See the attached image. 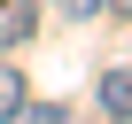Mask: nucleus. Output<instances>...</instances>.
Wrapping results in <instances>:
<instances>
[{"label": "nucleus", "mask_w": 132, "mask_h": 124, "mask_svg": "<svg viewBox=\"0 0 132 124\" xmlns=\"http://www.w3.org/2000/svg\"><path fill=\"white\" fill-rule=\"evenodd\" d=\"M93 101H101V116L132 124V62H109V70L93 78Z\"/></svg>", "instance_id": "obj_1"}, {"label": "nucleus", "mask_w": 132, "mask_h": 124, "mask_svg": "<svg viewBox=\"0 0 132 124\" xmlns=\"http://www.w3.org/2000/svg\"><path fill=\"white\" fill-rule=\"evenodd\" d=\"M31 31H39V0H0V54L23 47Z\"/></svg>", "instance_id": "obj_2"}, {"label": "nucleus", "mask_w": 132, "mask_h": 124, "mask_svg": "<svg viewBox=\"0 0 132 124\" xmlns=\"http://www.w3.org/2000/svg\"><path fill=\"white\" fill-rule=\"evenodd\" d=\"M0 124H70V109H62V101H16Z\"/></svg>", "instance_id": "obj_3"}, {"label": "nucleus", "mask_w": 132, "mask_h": 124, "mask_svg": "<svg viewBox=\"0 0 132 124\" xmlns=\"http://www.w3.org/2000/svg\"><path fill=\"white\" fill-rule=\"evenodd\" d=\"M16 101H23V70H16V62H0V116H8Z\"/></svg>", "instance_id": "obj_4"}, {"label": "nucleus", "mask_w": 132, "mask_h": 124, "mask_svg": "<svg viewBox=\"0 0 132 124\" xmlns=\"http://www.w3.org/2000/svg\"><path fill=\"white\" fill-rule=\"evenodd\" d=\"M54 16H70V23H93V16H101V0H54Z\"/></svg>", "instance_id": "obj_5"}, {"label": "nucleus", "mask_w": 132, "mask_h": 124, "mask_svg": "<svg viewBox=\"0 0 132 124\" xmlns=\"http://www.w3.org/2000/svg\"><path fill=\"white\" fill-rule=\"evenodd\" d=\"M101 8H109V16H132V0H101Z\"/></svg>", "instance_id": "obj_6"}]
</instances>
